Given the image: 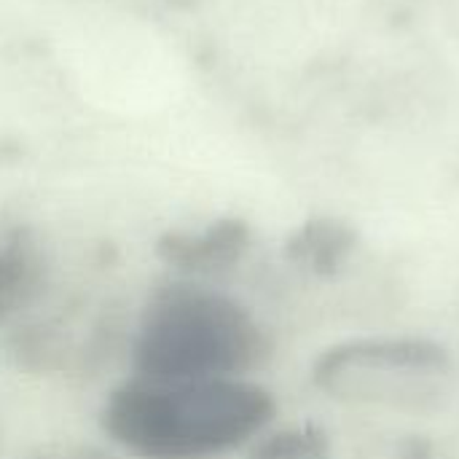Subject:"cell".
I'll return each instance as SVG.
<instances>
[{
  "label": "cell",
  "mask_w": 459,
  "mask_h": 459,
  "mask_svg": "<svg viewBox=\"0 0 459 459\" xmlns=\"http://www.w3.org/2000/svg\"><path fill=\"white\" fill-rule=\"evenodd\" d=\"M274 411L272 393L245 379H132L108 395L100 422L132 457L210 459L247 444Z\"/></svg>",
  "instance_id": "1"
},
{
  "label": "cell",
  "mask_w": 459,
  "mask_h": 459,
  "mask_svg": "<svg viewBox=\"0 0 459 459\" xmlns=\"http://www.w3.org/2000/svg\"><path fill=\"white\" fill-rule=\"evenodd\" d=\"M269 355L272 342L247 307L191 282H169L151 296L132 347L145 382L242 379Z\"/></svg>",
  "instance_id": "2"
},
{
  "label": "cell",
  "mask_w": 459,
  "mask_h": 459,
  "mask_svg": "<svg viewBox=\"0 0 459 459\" xmlns=\"http://www.w3.org/2000/svg\"><path fill=\"white\" fill-rule=\"evenodd\" d=\"M452 358L446 347L433 339L401 336V339H352L328 347L312 366V382L331 393L350 371L382 368V371H409V374H444Z\"/></svg>",
  "instance_id": "3"
},
{
  "label": "cell",
  "mask_w": 459,
  "mask_h": 459,
  "mask_svg": "<svg viewBox=\"0 0 459 459\" xmlns=\"http://www.w3.org/2000/svg\"><path fill=\"white\" fill-rule=\"evenodd\" d=\"M250 250V226L242 218H218L204 229H172L156 239V255L186 277H210L234 269Z\"/></svg>",
  "instance_id": "4"
},
{
  "label": "cell",
  "mask_w": 459,
  "mask_h": 459,
  "mask_svg": "<svg viewBox=\"0 0 459 459\" xmlns=\"http://www.w3.org/2000/svg\"><path fill=\"white\" fill-rule=\"evenodd\" d=\"M43 274L46 261L35 231L27 226L0 231V323L35 301Z\"/></svg>",
  "instance_id": "5"
},
{
  "label": "cell",
  "mask_w": 459,
  "mask_h": 459,
  "mask_svg": "<svg viewBox=\"0 0 459 459\" xmlns=\"http://www.w3.org/2000/svg\"><path fill=\"white\" fill-rule=\"evenodd\" d=\"M358 247V234L352 226L336 218H312L290 234L285 242V255L299 269L331 280L336 277Z\"/></svg>",
  "instance_id": "6"
},
{
  "label": "cell",
  "mask_w": 459,
  "mask_h": 459,
  "mask_svg": "<svg viewBox=\"0 0 459 459\" xmlns=\"http://www.w3.org/2000/svg\"><path fill=\"white\" fill-rule=\"evenodd\" d=\"M253 459H331V441L323 428L301 425L264 438Z\"/></svg>",
  "instance_id": "7"
},
{
  "label": "cell",
  "mask_w": 459,
  "mask_h": 459,
  "mask_svg": "<svg viewBox=\"0 0 459 459\" xmlns=\"http://www.w3.org/2000/svg\"><path fill=\"white\" fill-rule=\"evenodd\" d=\"M398 459H436V449L428 438L409 436L398 449Z\"/></svg>",
  "instance_id": "8"
},
{
  "label": "cell",
  "mask_w": 459,
  "mask_h": 459,
  "mask_svg": "<svg viewBox=\"0 0 459 459\" xmlns=\"http://www.w3.org/2000/svg\"><path fill=\"white\" fill-rule=\"evenodd\" d=\"M46 459H105V457H102V455H91V452H75V455L65 452L62 457H46Z\"/></svg>",
  "instance_id": "9"
}]
</instances>
